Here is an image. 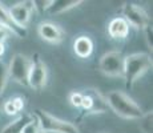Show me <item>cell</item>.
Masks as SVG:
<instances>
[{
  "label": "cell",
  "mask_w": 153,
  "mask_h": 133,
  "mask_svg": "<svg viewBox=\"0 0 153 133\" xmlns=\"http://www.w3.org/2000/svg\"><path fill=\"white\" fill-rule=\"evenodd\" d=\"M108 108H111L117 116L126 120H139L144 114L141 106L132 97L121 91H112L105 96Z\"/></svg>",
  "instance_id": "cell-1"
},
{
  "label": "cell",
  "mask_w": 153,
  "mask_h": 133,
  "mask_svg": "<svg viewBox=\"0 0 153 133\" xmlns=\"http://www.w3.org/2000/svg\"><path fill=\"white\" fill-rule=\"evenodd\" d=\"M152 68V57L148 53L139 52L124 57V73L123 79L125 80L126 88L131 89L134 82L139 80L144 73H146Z\"/></svg>",
  "instance_id": "cell-2"
},
{
  "label": "cell",
  "mask_w": 153,
  "mask_h": 133,
  "mask_svg": "<svg viewBox=\"0 0 153 133\" xmlns=\"http://www.w3.org/2000/svg\"><path fill=\"white\" fill-rule=\"evenodd\" d=\"M33 117L37 121L40 131L43 133H80L75 124L55 117L42 109H36Z\"/></svg>",
  "instance_id": "cell-3"
},
{
  "label": "cell",
  "mask_w": 153,
  "mask_h": 133,
  "mask_svg": "<svg viewBox=\"0 0 153 133\" xmlns=\"http://www.w3.org/2000/svg\"><path fill=\"white\" fill-rule=\"evenodd\" d=\"M32 59L23 53H15L8 64V76L12 79L15 82L20 85L28 87V75L31 69Z\"/></svg>",
  "instance_id": "cell-4"
},
{
  "label": "cell",
  "mask_w": 153,
  "mask_h": 133,
  "mask_svg": "<svg viewBox=\"0 0 153 133\" xmlns=\"http://www.w3.org/2000/svg\"><path fill=\"white\" fill-rule=\"evenodd\" d=\"M99 68L105 76L109 77H123L124 73V56L121 52L109 51L101 56Z\"/></svg>",
  "instance_id": "cell-5"
},
{
  "label": "cell",
  "mask_w": 153,
  "mask_h": 133,
  "mask_svg": "<svg viewBox=\"0 0 153 133\" xmlns=\"http://www.w3.org/2000/svg\"><path fill=\"white\" fill-rule=\"evenodd\" d=\"M123 19L129 24V27H133L136 29H145L148 25H151V17L145 12L144 8L136 4H125L121 10Z\"/></svg>",
  "instance_id": "cell-6"
},
{
  "label": "cell",
  "mask_w": 153,
  "mask_h": 133,
  "mask_svg": "<svg viewBox=\"0 0 153 133\" xmlns=\"http://www.w3.org/2000/svg\"><path fill=\"white\" fill-rule=\"evenodd\" d=\"M47 79H48V72L45 64L40 60L39 55H35L28 75V87L35 91H42L47 84Z\"/></svg>",
  "instance_id": "cell-7"
},
{
  "label": "cell",
  "mask_w": 153,
  "mask_h": 133,
  "mask_svg": "<svg viewBox=\"0 0 153 133\" xmlns=\"http://www.w3.org/2000/svg\"><path fill=\"white\" fill-rule=\"evenodd\" d=\"M33 11H35L33 1H20L13 4L8 10V12H10V16L15 24L20 27V28L25 29L27 25L29 24V22H31Z\"/></svg>",
  "instance_id": "cell-8"
},
{
  "label": "cell",
  "mask_w": 153,
  "mask_h": 133,
  "mask_svg": "<svg viewBox=\"0 0 153 133\" xmlns=\"http://www.w3.org/2000/svg\"><path fill=\"white\" fill-rule=\"evenodd\" d=\"M37 33L44 41L51 44H59L64 39V31L61 29V27L51 22L40 23L37 27Z\"/></svg>",
  "instance_id": "cell-9"
},
{
  "label": "cell",
  "mask_w": 153,
  "mask_h": 133,
  "mask_svg": "<svg viewBox=\"0 0 153 133\" xmlns=\"http://www.w3.org/2000/svg\"><path fill=\"white\" fill-rule=\"evenodd\" d=\"M129 24L121 16L114 17L108 24V35L113 40H124L129 35Z\"/></svg>",
  "instance_id": "cell-10"
},
{
  "label": "cell",
  "mask_w": 153,
  "mask_h": 133,
  "mask_svg": "<svg viewBox=\"0 0 153 133\" xmlns=\"http://www.w3.org/2000/svg\"><path fill=\"white\" fill-rule=\"evenodd\" d=\"M73 52L80 59H88L93 52V41L87 35L76 37L73 41Z\"/></svg>",
  "instance_id": "cell-11"
},
{
  "label": "cell",
  "mask_w": 153,
  "mask_h": 133,
  "mask_svg": "<svg viewBox=\"0 0 153 133\" xmlns=\"http://www.w3.org/2000/svg\"><path fill=\"white\" fill-rule=\"evenodd\" d=\"M0 27L8 29V31H10L12 35H16V36H19V37L25 36V33H27V32H25V29L17 27L12 22V19H11L8 10L1 4V3H0Z\"/></svg>",
  "instance_id": "cell-12"
},
{
  "label": "cell",
  "mask_w": 153,
  "mask_h": 133,
  "mask_svg": "<svg viewBox=\"0 0 153 133\" xmlns=\"http://www.w3.org/2000/svg\"><path fill=\"white\" fill-rule=\"evenodd\" d=\"M81 0H53L48 12L51 15H60L81 4Z\"/></svg>",
  "instance_id": "cell-13"
},
{
  "label": "cell",
  "mask_w": 153,
  "mask_h": 133,
  "mask_svg": "<svg viewBox=\"0 0 153 133\" xmlns=\"http://www.w3.org/2000/svg\"><path fill=\"white\" fill-rule=\"evenodd\" d=\"M88 93H89L91 99H92V109H91L89 113H104L108 109L105 96H102V94L96 89H89Z\"/></svg>",
  "instance_id": "cell-14"
},
{
  "label": "cell",
  "mask_w": 153,
  "mask_h": 133,
  "mask_svg": "<svg viewBox=\"0 0 153 133\" xmlns=\"http://www.w3.org/2000/svg\"><path fill=\"white\" fill-rule=\"evenodd\" d=\"M32 119H33V116H31V114H22V116H19L13 121L8 123L3 128L1 133H20L22 129L25 126V124H28Z\"/></svg>",
  "instance_id": "cell-15"
},
{
  "label": "cell",
  "mask_w": 153,
  "mask_h": 133,
  "mask_svg": "<svg viewBox=\"0 0 153 133\" xmlns=\"http://www.w3.org/2000/svg\"><path fill=\"white\" fill-rule=\"evenodd\" d=\"M152 119L153 114L152 112H148V113H144L143 116L139 119V128L143 133H152L153 128H152Z\"/></svg>",
  "instance_id": "cell-16"
},
{
  "label": "cell",
  "mask_w": 153,
  "mask_h": 133,
  "mask_svg": "<svg viewBox=\"0 0 153 133\" xmlns=\"http://www.w3.org/2000/svg\"><path fill=\"white\" fill-rule=\"evenodd\" d=\"M8 80H10V76H8V67L4 61L0 60V97L4 93L5 87L8 84Z\"/></svg>",
  "instance_id": "cell-17"
},
{
  "label": "cell",
  "mask_w": 153,
  "mask_h": 133,
  "mask_svg": "<svg viewBox=\"0 0 153 133\" xmlns=\"http://www.w3.org/2000/svg\"><path fill=\"white\" fill-rule=\"evenodd\" d=\"M40 132L42 131H40V128H39V124H37V121L35 120V117H33L28 124H25V126L22 129L20 133H40Z\"/></svg>",
  "instance_id": "cell-18"
},
{
  "label": "cell",
  "mask_w": 153,
  "mask_h": 133,
  "mask_svg": "<svg viewBox=\"0 0 153 133\" xmlns=\"http://www.w3.org/2000/svg\"><path fill=\"white\" fill-rule=\"evenodd\" d=\"M69 103L75 108H80L83 103V93L81 92H72L69 94Z\"/></svg>",
  "instance_id": "cell-19"
},
{
  "label": "cell",
  "mask_w": 153,
  "mask_h": 133,
  "mask_svg": "<svg viewBox=\"0 0 153 133\" xmlns=\"http://www.w3.org/2000/svg\"><path fill=\"white\" fill-rule=\"evenodd\" d=\"M53 0H48V1H33V5H35V10H39L40 12H44V11H48L49 7L52 5Z\"/></svg>",
  "instance_id": "cell-20"
},
{
  "label": "cell",
  "mask_w": 153,
  "mask_h": 133,
  "mask_svg": "<svg viewBox=\"0 0 153 133\" xmlns=\"http://www.w3.org/2000/svg\"><path fill=\"white\" fill-rule=\"evenodd\" d=\"M3 111H4L5 114H8V116H15V114H17V111H16V108L13 106L11 99L7 100V101L4 103V105H3Z\"/></svg>",
  "instance_id": "cell-21"
},
{
  "label": "cell",
  "mask_w": 153,
  "mask_h": 133,
  "mask_svg": "<svg viewBox=\"0 0 153 133\" xmlns=\"http://www.w3.org/2000/svg\"><path fill=\"white\" fill-rule=\"evenodd\" d=\"M11 101H12V104H13V106L16 108V111H17V113L19 112H22L23 109H24V99L23 97H20V96H16V97H12L11 99Z\"/></svg>",
  "instance_id": "cell-22"
},
{
  "label": "cell",
  "mask_w": 153,
  "mask_h": 133,
  "mask_svg": "<svg viewBox=\"0 0 153 133\" xmlns=\"http://www.w3.org/2000/svg\"><path fill=\"white\" fill-rule=\"evenodd\" d=\"M144 32H145V39H146V44H148V47L152 49V47H153V43H152V35H153V32H152V27L151 25H148L145 29H144Z\"/></svg>",
  "instance_id": "cell-23"
},
{
  "label": "cell",
  "mask_w": 153,
  "mask_h": 133,
  "mask_svg": "<svg viewBox=\"0 0 153 133\" xmlns=\"http://www.w3.org/2000/svg\"><path fill=\"white\" fill-rule=\"evenodd\" d=\"M11 35H12V33H11L8 29H5V28H3V27H0V43H4V41L11 36Z\"/></svg>",
  "instance_id": "cell-24"
},
{
  "label": "cell",
  "mask_w": 153,
  "mask_h": 133,
  "mask_svg": "<svg viewBox=\"0 0 153 133\" xmlns=\"http://www.w3.org/2000/svg\"><path fill=\"white\" fill-rule=\"evenodd\" d=\"M4 52H5V45H4V43H0V57L4 55Z\"/></svg>",
  "instance_id": "cell-25"
},
{
  "label": "cell",
  "mask_w": 153,
  "mask_h": 133,
  "mask_svg": "<svg viewBox=\"0 0 153 133\" xmlns=\"http://www.w3.org/2000/svg\"><path fill=\"white\" fill-rule=\"evenodd\" d=\"M40 133H43V132H40Z\"/></svg>",
  "instance_id": "cell-26"
}]
</instances>
